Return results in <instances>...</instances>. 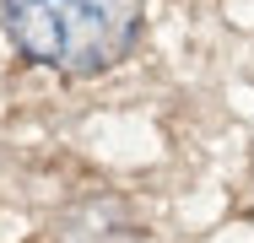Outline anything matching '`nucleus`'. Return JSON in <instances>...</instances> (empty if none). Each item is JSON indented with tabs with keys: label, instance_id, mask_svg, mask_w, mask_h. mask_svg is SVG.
<instances>
[{
	"label": "nucleus",
	"instance_id": "obj_1",
	"mask_svg": "<svg viewBox=\"0 0 254 243\" xmlns=\"http://www.w3.org/2000/svg\"><path fill=\"white\" fill-rule=\"evenodd\" d=\"M5 38L22 60L60 76H98L141 38V0H0Z\"/></svg>",
	"mask_w": 254,
	"mask_h": 243
}]
</instances>
